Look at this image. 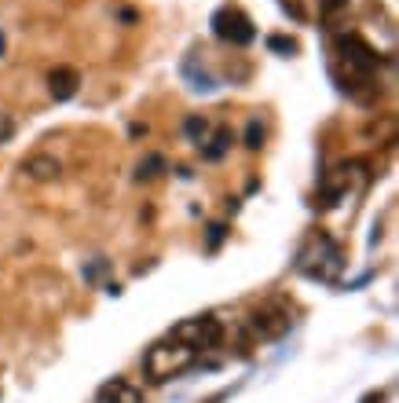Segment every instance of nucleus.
<instances>
[{
  "label": "nucleus",
  "instance_id": "obj_1",
  "mask_svg": "<svg viewBox=\"0 0 399 403\" xmlns=\"http://www.w3.org/2000/svg\"><path fill=\"white\" fill-rule=\"evenodd\" d=\"M198 363V352L191 345H183L180 337H161V341H154L151 348H146L143 356V374L154 381V385H161V381L169 378H180L183 370H191Z\"/></svg>",
  "mask_w": 399,
  "mask_h": 403
},
{
  "label": "nucleus",
  "instance_id": "obj_2",
  "mask_svg": "<svg viewBox=\"0 0 399 403\" xmlns=\"http://www.w3.org/2000/svg\"><path fill=\"white\" fill-rule=\"evenodd\" d=\"M333 48H337V59L348 67L345 89L352 96H359V84H370L374 89V74H377V67H381V55H377L359 33H337L333 37Z\"/></svg>",
  "mask_w": 399,
  "mask_h": 403
},
{
  "label": "nucleus",
  "instance_id": "obj_3",
  "mask_svg": "<svg viewBox=\"0 0 399 403\" xmlns=\"http://www.w3.org/2000/svg\"><path fill=\"white\" fill-rule=\"evenodd\" d=\"M345 268V253L341 246L333 242L326 231H311L308 242L297 253V271L308 275V279H319V283H333Z\"/></svg>",
  "mask_w": 399,
  "mask_h": 403
},
{
  "label": "nucleus",
  "instance_id": "obj_4",
  "mask_svg": "<svg viewBox=\"0 0 399 403\" xmlns=\"http://www.w3.org/2000/svg\"><path fill=\"white\" fill-rule=\"evenodd\" d=\"M213 33H216V40H224V45H231V48H245V45L257 40L253 18L235 4H224V8L213 11Z\"/></svg>",
  "mask_w": 399,
  "mask_h": 403
},
{
  "label": "nucleus",
  "instance_id": "obj_5",
  "mask_svg": "<svg viewBox=\"0 0 399 403\" xmlns=\"http://www.w3.org/2000/svg\"><path fill=\"white\" fill-rule=\"evenodd\" d=\"M289 327H293V312L279 301H267V305L253 308L249 319H245V330H249L253 341H275V337H282Z\"/></svg>",
  "mask_w": 399,
  "mask_h": 403
},
{
  "label": "nucleus",
  "instance_id": "obj_6",
  "mask_svg": "<svg viewBox=\"0 0 399 403\" xmlns=\"http://www.w3.org/2000/svg\"><path fill=\"white\" fill-rule=\"evenodd\" d=\"M173 337H180L183 345H191L198 356L209 352V348H216L224 341V323L216 319V315H191V319H183L169 330Z\"/></svg>",
  "mask_w": 399,
  "mask_h": 403
},
{
  "label": "nucleus",
  "instance_id": "obj_7",
  "mask_svg": "<svg viewBox=\"0 0 399 403\" xmlns=\"http://www.w3.org/2000/svg\"><path fill=\"white\" fill-rule=\"evenodd\" d=\"M77 89H81V74H77V67H55V70L48 74V92H52V99L66 103V99L77 96Z\"/></svg>",
  "mask_w": 399,
  "mask_h": 403
},
{
  "label": "nucleus",
  "instance_id": "obj_8",
  "mask_svg": "<svg viewBox=\"0 0 399 403\" xmlns=\"http://www.w3.org/2000/svg\"><path fill=\"white\" fill-rule=\"evenodd\" d=\"M96 403H143V392L132 385V381L114 378V381H107V385L96 392Z\"/></svg>",
  "mask_w": 399,
  "mask_h": 403
},
{
  "label": "nucleus",
  "instance_id": "obj_9",
  "mask_svg": "<svg viewBox=\"0 0 399 403\" xmlns=\"http://www.w3.org/2000/svg\"><path fill=\"white\" fill-rule=\"evenodd\" d=\"M23 173H26L30 180H55V176L62 173V161L52 158V154H30V158L23 161Z\"/></svg>",
  "mask_w": 399,
  "mask_h": 403
},
{
  "label": "nucleus",
  "instance_id": "obj_10",
  "mask_svg": "<svg viewBox=\"0 0 399 403\" xmlns=\"http://www.w3.org/2000/svg\"><path fill=\"white\" fill-rule=\"evenodd\" d=\"M231 143H235V132H231V125H220V129L213 132V140H205V147H202V158H209V161H220V158L231 151Z\"/></svg>",
  "mask_w": 399,
  "mask_h": 403
},
{
  "label": "nucleus",
  "instance_id": "obj_11",
  "mask_svg": "<svg viewBox=\"0 0 399 403\" xmlns=\"http://www.w3.org/2000/svg\"><path fill=\"white\" fill-rule=\"evenodd\" d=\"M183 132H187V140H191V143H205L209 140V121L202 118V114H191V118H187L183 121Z\"/></svg>",
  "mask_w": 399,
  "mask_h": 403
},
{
  "label": "nucleus",
  "instance_id": "obj_12",
  "mask_svg": "<svg viewBox=\"0 0 399 403\" xmlns=\"http://www.w3.org/2000/svg\"><path fill=\"white\" fill-rule=\"evenodd\" d=\"M183 77H187V81H191V89H195V92H213V89H216V81H213V77H209L205 70L198 74V70L191 67V59H187V62H183Z\"/></svg>",
  "mask_w": 399,
  "mask_h": 403
},
{
  "label": "nucleus",
  "instance_id": "obj_13",
  "mask_svg": "<svg viewBox=\"0 0 399 403\" xmlns=\"http://www.w3.org/2000/svg\"><path fill=\"white\" fill-rule=\"evenodd\" d=\"M165 173V158L161 154H146L143 161H139V180H154V176H161Z\"/></svg>",
  "mask_w": 399,
  "mask_h": 403
},
{
  "label": "nucleus",
  "instance_id": "obj_14",
  "mask_svg": "<svg viewBox=\"0 0 399 403\" xmlns=\"http://www.w3.org/2000/svg\"><path fill=\"white\" fill-rule=\"evenodd\" d=\"M267 48L279 52V55H297V40H293V37H282V33H271V37H267Z\"/></svg>",
  "mask_w": 399,
  "mask_h": 403
},
{
  "label": "nucleus",
  "instance_id": "obj_15",
  "mask_svg": "<svg viewBox=\"0 0 399 403\" xmlns=\"http://www.w3.org/2000/svg\"><path fill=\"white\" fill-rule=\"evenodd\" d=\"M245 147H249V151H260V147H264V129H260V121H249V129H245Z\"/></svg>",
  "mask_w": 399,
  "mask_h": 403
},
{
  "label": "nucleus",
  "instance_id": "obj_16",
  "mask_svg": "<svg viewBox=\"0 0 399 403\" xmlns=\"http://www.w3.org/2000/svg\"><path fill=\"white\" fill-rule=\"evenodd\" d=\"M319 8H323V15H326V18H333L341 8H348V0H319Z\"/></svg>",
  "mask_w": 399,
  "mask_h": 403
},
{
  "label": "nucleus",
  "instance_id": "obj_17",
  "mask_svg": "<svg viewBox=\"0 0 399 403\" xmlns=\"http://www.w3.org/2000/svg\"><path fill=\"white\" fill-rule=\"evenodd\" d=\"M220 239H224V224H213V227H209V249L220 246Z\"/></svg>",
  "mask_w": 399,
  "mask_h": 403
}]
</instances>
